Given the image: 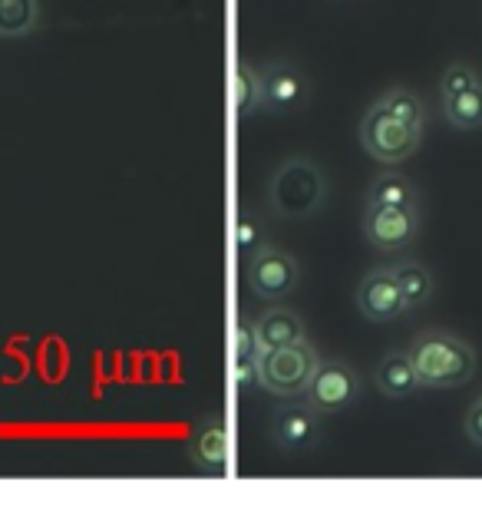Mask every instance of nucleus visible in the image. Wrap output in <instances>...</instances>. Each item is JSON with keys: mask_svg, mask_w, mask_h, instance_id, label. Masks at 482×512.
<instances>
[{"mask_svg": "<svg viewBox=\"0 0 482 512\" xmlns=\"http://www.w3.org/2000/svg\"><path fill=\"white\" fill-rule=\"evenodd\" d=\"M410 361L420 387L453 390L476 377V347L453 331H423L410 341Z\"/></svg>", "mask_w": 482, "mask_h": 512, "instance_id": "nucleus-1", "label": "nucleus"}, {"mask_svg": "<svg viewBox=\"0 0 482 512\" xmlns=\"http://www.w3.org/2000/svg\"><path fill=\"white\" fill-rule=\"evenodd\" d=\"M327 199V176L308 156H291L275 169L268 205L278 219H311Z\"/></svg>", "mask_w": 482, "mask_h": 512, "instance_id": "nucleus-2", "label": "nucleus"}, {"mask_svg": "<svg viewBox=\"0 0 482 512\" xmlns=\"http://www.w3.org/2000/svg\"><path fill=\"white\" fill-rule=\"evenodd\" d=\"M317 351L308 337L301 341H291V344H281V347H271V351H261L258 354V380H261V390L275 397H301L304 387L317 367Z\"/></svg>", "mask_w": 482, "mask_h": 512, "instance_id": "nucleus-3", "label": "nucleus"}, {"mask_svg": "<svg viewBox=\"0 0 482 512\" xmlns=\"http://www.w3.org/2000/svg\"><path fill=\"white\" fill-rule=\"evenodd\" d=\"M423 129H413L400 119H393L380 110H370L360 119V146L374 162L383 166H397V162H407L416 149H420Z\"/></svg>", "mask_w": 482, "mask_h": 512, "instance_id": "nucleus-4", "label": "nucleus"}, {"mask_svg": "<svg viewBox=\"0 0 482 512\" xmlns=\"http://www.w3.org/2000/svg\"><path fill=\"white\" fill-rule=\"evenodd\" d=\"M360 374L347 361H317L314 374L304 387V400L321 413V417H331V413H344L347 407H354L360 400Z\"/></svg>", "mask_w": 482, "mask_h": 512, "instance_id": "nucleus-5", "label": "nucleus"}, {"mask_svg": "<svg viewBox=\"0 0 482 512\" xmlns=\"http://www.w3.org/2000/svg\"><path fill=\"white\" fill-rule=\"evenodd\" d=\"M301 268L294 255L281 252L275 245H261L255 255H248L245 261V281L255 298L261 301H281L298 288Z\"/></svg>", "mask_w": 482, "mask_h": 512, "instance_id": "nucleus-6", "label": "nucleus"}, {"mask_svg": "<svg viewBox=\"0 0 482 512\" xmlns=\"http://www.w3.org/2000/svg\"><path fill=\"white\" fill-rule=\"evenodd\" d=\"M364 238L377 252H403L420 238V209H413V205H364Z\"/></svg>", "mask_w": 482, "mask_h": 512, "instance_id": "nucleus-7", "label": "nucleus"}, {"mask_svg": "<svg viewBox=\"0 0 482 512\" xmlns=\"http://www.w3.org/2000/svg\"><path fill=\"white\" fill-rule=\"evenodd\" d=\"M261 76V110L284 116L301 113L311 100V83L298 63L291 60H271L258 70Z\"/></svg>", "mask_w": 482, "mask_h": 512, "instance_id": "nucleus-8", "label": "nucleus"}, {"mask_svg": "<svg viewBox=\"0 0 482 512\" xmlns=\"http://www.w3.org/2000/svg\"><path fill=\"white\" fill-rule=\"evenodd\" d=\"M271 440L284 453H308L321 440V413L308 400L284 397L271 413Z\"/></svg>", "mask_w": 482, "mask_h": 512, "instance_id": "nucleus-9", "label": "nucleus"}, {"mask_svg": "<svg viewBox=\"0 0 482 512\" xmlns=\"http://www.w3.org/2000/svg\"><path fill=\"white\" fill-rule=\"evenodd\" d=\"M189 463L202 476H225L232 466V427L225 417H205L189 440Z\"/></svg>", "mask_w": 482, "mask_h": 512, "instance_id": "nucleus-10", "label": "nucleus"}, {"mask_svg": "<svg viewBox=\"0 0 482 512\" xmlns=\"http://www.w3.org/2000/svg\"><path fill=\"white\" fill-rule=\"evenodd\" d=\"M354 304H357V311L374 324H390V321H397L403 311H410L407 298H403V291L390 268L367 271L354 291Z\"/></svg>", "mask_w": 482, "mask_h": 512, "instance_id": "nucleus-11", "label": "nucleus"}, {"mask_svg": "<svg viewBox=\"0 0 482 512\" xmlns=\"http://www.w3.org/2000/svg\"><path fill=\"white\" fill-rule=\"evenodd\" d=\"M255 337H258V351H271V347L301 341L308 334H304V321L298 311L275 304V308L261 311L255 318Z\"/></svg>", "mask_w": 482, "mask_h": 512, "instance_id": "nucleus-12", "label": "nucleus"}, {"mask_svg": "<svg viewBox=\"0 0 482 512\" xmlns=\"http://www.w3.org/2000/svg\"><path fill=\"white\" fill-rule=\"evenodd\" d=\"M377 390L390 400H403L410 397L416 387H420V377H416V367L410 361V351H387L380 357V364L374 370Z\"/></svg>", "mask_w": 482, "mask_h": 512, "instance_id": "nucleus-13", "label": "nucleus"}, {"mask_svg": "<svg viewBox=\"0 0 482 512\" xmlns=\"http://www.w3.org/2000/svg\"><path fill=\"white\" fill-rule=\"evenodd\" d=\"M228 90H232V116L238 119H251L258 110H261V76H258V67H251L245 60H235L232 63V83H228Z\"/></svg>", "mask_w": 482, "mask_h": 512, "instance_id": "nucleus-14", "label": "nucleus"}, {"mask_svg": "<svg viewBox=\"0 0 482 512\" xmlns=\"http://www.w3.org/2000/svg\"><path fill=\"white\" fill-rule=\"evenodd\" d=\"M364 205H413V209H420V189H416L410 176L387 169L370 182Z\"/></svg>", "mask_w": 482, "mask_h": 512, "instance_id": "nucleus-15", "label": "nucleus"}, {"mask_svg": "<svg viewBox=\"0 0 482 512\" xmlns=\"http://www.w3.org/2000/svg\"><path fill=\"white\" fill-rule=\"evenodd\" d=\"M370 106L393 119H400V123H407L413 129H426V103L413 90H407V86H390V90L380 93Z\"/></svg>", "mask_w": 482, "mask_h": 512, "instance_id": "nucleus-16", "label": "nucleus"}, {"mask_svg": "<svg viewBox=\"0 0 482 512\" xmlns=\"http://www.w3.org/2000/svg\"><path fill=\"white\" fill-rule=\"evenodd\" d=\"M40 24V0H0V40L34 34Z\"/></svg>", "mask_w": 482, "mask_h": 512, "instance_id": "nucleus-17", "label": "nucleus"}, {"mask_svg": "<svg viewBox=\"0 0 482 512\" xmlns=\"http://www.w3.org/2000/svg\"><path fill=\"white\" fill-rule=\"evenodd\" d=\"M390 271H393V278H397L403 298H407V308H423V304H430L433 288H436L430 268L420 265V261H400V265H390Z\"/></svg>", "mask_w": 482, "mask_h": 512, "instance_id": "nucleus-18", "label": "nucleus"}, {"mask_svg": "<svg viewBox=\"0 0 482 512\" xmlns=\"http://www.w3.org/2000/svg\"><path fill=\"white\" fill-rule=\"evenodd\" d=\"M443 110L449 126L463 129V133H473L482 126V80L476 86H469L466 93L453 96V100H443Z\"/></svg>", "mask_w": 482, "mask_h": 512, "instance_id": "nucleus-19", "label": "nucleus"}, {"mask_svg": "<svg viewBox=\"0 0 482 512\" xmlns=\"http://www.w3.org/2000/svg\"><path fill=\"white\" fill-rule=\"evenodd\" d=\"M232 245H235V252L241 258L255 255L258 248L265 245V225H261V219L251 209H241L238 212V219L232 225Z\"/></svg>", "mask_w": 482, "mask_h": 512, "instance_id": "nucleus-20", "label": "nucleus"}, {"mask_svg": "<svg viewBox=\"0 0 482 512\" xmlns=\"http://www.w3.org/2000/svg\"><path fill=\"white\" fill-rule=\"evenodd\" d=\"M258 351V337H255V321L241 318L232 324V341H228V361H255Z\"/></svg>", "mask_w": 482, "mask_h": 512, "instance_id": "nucleus-21", "label": "nucleus"}, {"mask_svg": "<svg viewBox=\"0 0 482 512\" xmlns=\"http://www.w3.org/2000/svg\"><path fill=\"white\" fill-rule=\"evenodd\" d=\"M482 80V76L469 67V63L463 60H456V63H449V67L443 70V80H440V93H443V100H453V96L459 93H466L469 86H476Z\"/></svg>", "mask_w": 482, "mask_h": 512, "instance_id": "nucleus-22", "label": "nucleus"}, {"mask_svg": "<svg viewBox=\"0 0 482 512\" xmlns=\"http://www.w3.org/2000/svg\"><path fill=\"white\" fill-rule=\"evenodd\" d=\"M228 380H232V387L238 394H251V390L261 387L258 380V357L255 361H228Z\"/></svg>", "mask_w": 482, "mask_h": 512, "instance_id": "nucleus-23", "label": "nucleus"}, {"mask_svg": "<svg viewBox=\"0 0 482 512\" xmlns=\"http://www.w3.org/2000/svg\"><path fill=\"white\" fill-rule=\"evenodd\" d=\"M463 427H466V437L473 440L476 446H482V397L473 403V407L466 410V420H463Z\"/></svg>", "mask_w": 482, "mask_h": 512, "instance_id": "nucleus-24", "label": "nucleus"}]
</instances>
